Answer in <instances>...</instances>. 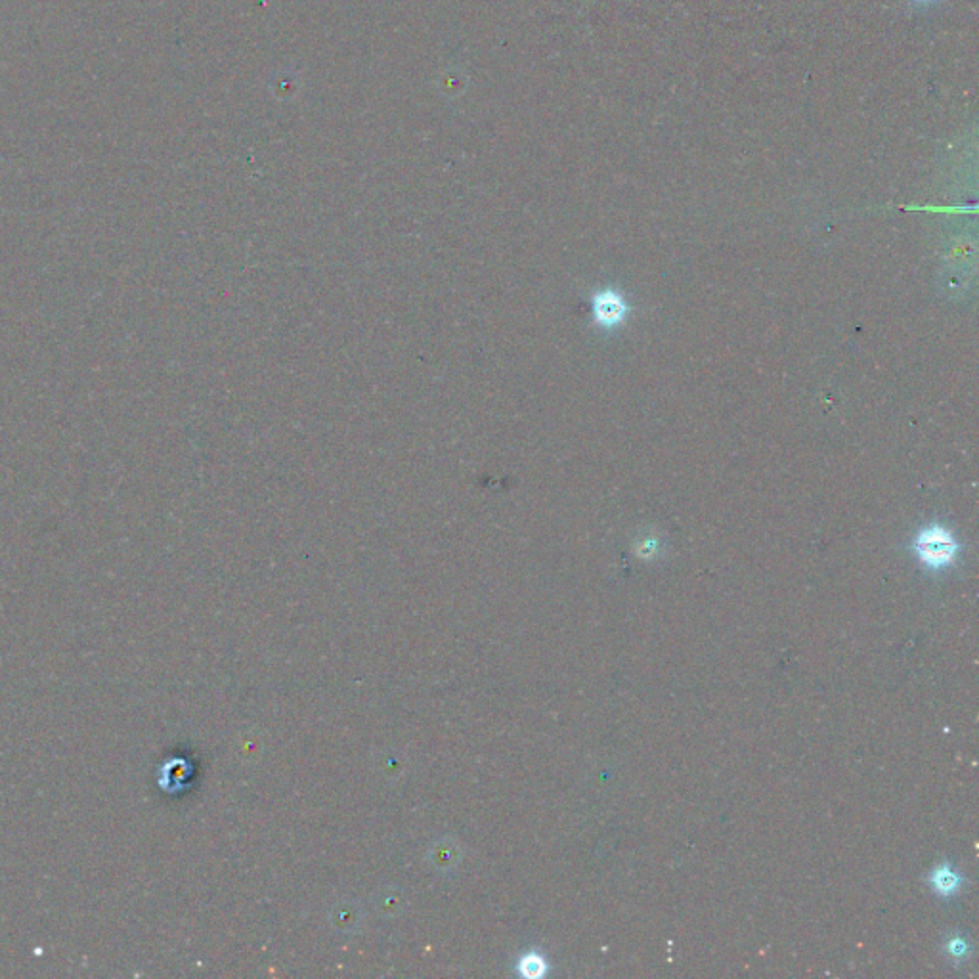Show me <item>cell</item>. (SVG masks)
I'll return each instance as SVG.
<instances>
[{
	"instance_id": "cell-1",
	"label": "cell",
	"mask_w": 979,
	"mask_h": 979,
	"mask_svg": "<svg viewBox=\"0 0 979 979\" xmlns=\"http://www.w3.org/2000/svg\"><path fill=\"white\" fill-rule=\"evenodd\" d=\"M914 551L924 565L937 570V568H945L955 561L958 544L949 530L934 524V526L924 528L916 536Z\"/></svg>"
},
{
	"instance_id": "cell-2",
	"label": "cell",
	"mask_w": 979,
	"mask_h": 979,
	"mask_svg": "<svg viewBox=\"0 0 979 979\" xmlns=\"http://www.w3.org/2000/svg\"><path fill=\"white\" fill-rule=\"evenodd\" d=\"M591 308H593L595 322L601 327H607V329L624 324L628 310H630V306L624 301V297L612 289H605V291L597 293L591 301Z\"/></svg>"
},
{
	"instance_id": "cell-3",
	"label": "cell",
	"mask_w": 979,
	"mask_h": 979,
	"mask_svg": "<svg viewBox=\"0 0 979 979\" xmlns=\"http://www.w3.org/2000/svg\"><path fill=\"white\" fill-rule=\"evenodd\" d=\"M932 884H934V890L943 895H951L953 892H957L958 886H960V876L953 869H949L947 865L945 867H939L932 874Z\"/></svg>"
},
{
	"instance_id": "cell-4",
	"label": "cell",
	"mask_w": 979,
	"mask_h": 979,
	"mask_svg": "<svg viewBox=\"0 0 979 979\" xmlns=\"http://www.w3.org/2000/svg\"><path fill=\"white\" fill-rule=\"evenodd\" d=\"M949 953H951V955H955V957H964V953H966V943H964L962 939H953V941L949 943Z\"/></svg>"
},
{
	"instance_id": "cell-5",
	"label": "cell",
	"mask_w": 979,
	"mask_h": 979,
	"mask_svg": "<svg viewBox=\"0 0 979 979\" xmlns=\"http://www.w3.org/2000/svg\"><path fill=\"white\" fill-rule=\"evenodd\" d=\"M916 4H932V2H937V0H913Z\"/></svg>"
}]
</instances>
